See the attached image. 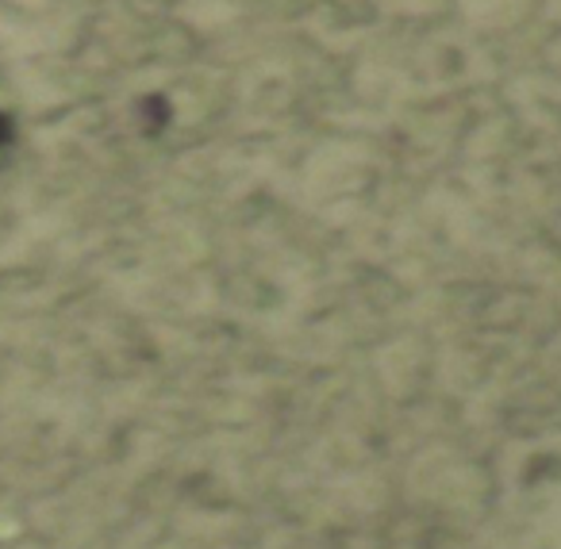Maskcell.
Segmentation results:
<instances>
[{"instance_id":"1","label":"cell","mask_w":561,"mask_h":549,"mask_svg":"<svg viewBox=\"0 0 561 549\" xmlns=\"http://www.w3.org/2000/svg\"><path fill=\"white\" fill-rule=\"evenodd\" d=\"M9 139H12V119L4 116V112H0V147H4Z\"/></svg>"}]
</instances>
